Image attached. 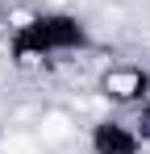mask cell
<instances>
[{
    "label": "cell",
    "instance_id": "1",
    "mask_svg": "<svg viewBox=\"0 0 150 154\" xmlns=\"http://www.w3.org/2000/svg\"><path fill=\"white\" fill-rule=\"evenodd\" d=\"M108 92H113V96H133V92H138V75H133V71L108 75Z\"/></svg>",
    "mask_w": 150,
    "mask_h": 154
},
{
    "label": "cell",
    "instance_id": "3",
    "mask_svg": "<svg viewBox=\"0 0 150 154\" xmlns=\"http://www.w3.org/2000/svg\"><path fill=\"white\" fill-rule=\"evenodd\" d=\"M4 154H38V146H33L29 137H8V142H4Z\"/></svg>",
    "mask_w": 150,
    "mask_h": 154
},
{
    "label": "cell",
    "instance_id": "2",
    "mask_svg": "<svg viewBox=\"0 0 150 154\" xmlns=\"http://www.w3.org/2000/svg\"><path fill=\"white\" fill-rule=\"evenodd\" d=\"M67 129H71V121L54 112V117H46V121H42V137H46V142H58V137H67Z\"/></svg>",
    "mask_w": 150,
    "mask_h": 154
}]
</instances>
